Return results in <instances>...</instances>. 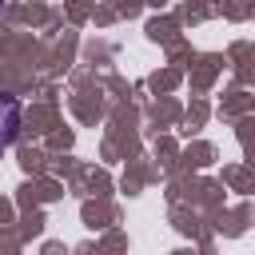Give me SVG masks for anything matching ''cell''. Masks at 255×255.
<instances>
[{"label": "cell", "instance_id": "obj_2", "mask_svg": "<svg viewBox=\"0 0 255 255\" xmlns=\"http://www.w3.org/2000/svg\"><path fill=\"white\" fill-rule=\"evenodd\" d=\"M0 8H4V0H0Z\"/></svg>", "mask_w": 255, "mask_h": 255}, {"label": "cell", "instance_id": "obj_1", "mask_svg": "<svg viewBox=\"0 0 255 255\" xmlns=\"http://www.w3.org/2000/svg\"><path fill=\"white\" fill-rule=\"evenodd\" d=\"M16 128H20V104L8 92H0V151L16 139Z\"/></svg>", "mask_w": 255, "mask_h": 255}]
</instances>
